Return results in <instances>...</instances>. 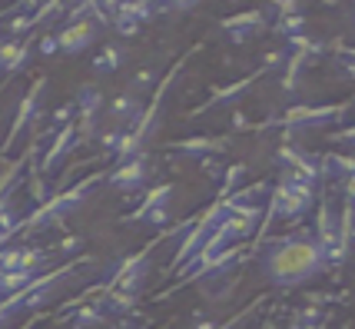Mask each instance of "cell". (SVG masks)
I'll return each mask as SVG.
<instances>
[{
    "instance_id": "6da1fadb",
    "label": "cell",
    "mask_w": 355,
    "mask_h": 329,
    "mask_svg": "<svg viewBox=\"0 0 355 329\" xmlns=\"http://www.w3.org/2000/svg\"><path fill=\"white\" fill-rule=\"evenodd\" d=\"M259 250V273L279 289H299L306 282H315L322 273H329L322 246L315 243L312 230H295L286 236H272Z\"/></svg>"
},
{
    "instance_id": "7a4b0ae2",
    "label": "cell",
    "mask_w": 355,
    "mask_h": 329,
    "mask_svg": "<svg viewBox=\"0 0 355 329\" xmlns=\"http://www.w3.org/2000/svg\"><path fill=\"white\" fill-rule=\"evenodd\" d=\"M100 183H107V170L90 173V176L77 180L73 187L53 189V193L46 196L44 203L33 206L31 217H24V230H53V226H60V223L70 217V213H77L80 206L87 203L90 189L100 187Z\"/></svg>"
},
{
    "instance_id": "3957f363",
    "label": "cell",
    "mask_w": 355,
    "mask_h": 329,
    "mask_svg": "<svg viewBox=\"0 0 355 329\" xmlns=\"http://www.w3.org/2000/svg\"><path fill=\"white\" fill-rule=\"evenodd\" d=\"M349 107H352L349 100H345L342 107H336V103H329V107H289L286 113L263 120L256 130H263V133L266 130H289V133H299V130H319V126L339 124Z\"/></svg>"
},
{
    "instance_id": "277c9868",
    "label": "cell",
    "mask_w": 355,
    "mask_h": 329,
    "mask_svg": "<svg viewBox=\"0 0 355 329\" xmlns=\"http://www.w3.org/2000/svg\"><path fill=\"white\" fill-rule=\"evenodd\" d=\"M163 236H166V230H163L159 236H153V243H146L139 253L120 260L103 286H113V289H123V293H130V296H139V293H143V286H146V280H150L153 253H156V246H159V239H163Z\"/></svg>"
},
{
    "instance_id": "5b68a950",
    "label": "cell",
    "mask_w": 355,
    "mask_h": 329,
    "mask_svg": "<svg viewBox=\"0 0 355 329\" xmlns=\"http://www.w3.org/2000/svg\"><path fill=\"white\" fill-rule=\"evenodd\" d=\"M46 94H50V80H46V77H37L31 83V90H27V96L20 100L14 124H10V130H7V140H3V157L14 150L17 143H20V133H24L27 126H31V124H40V120H44V96Z\"/></svg>"
},
{
    "instance_id": "8992f818",
    "label": "cell",
    "mask_w": 355,
    "mask_h": 329,
    "mask_svg": "<svg viewBox=\"0 0 355 329\" xmlns=\"http://www.w3.org/2000/svg\"><path fill=\"white\" fill-rule=\"evenodd\" d=\"M266 74H269V70H266V67H259V70L246 74L243 80H232V83H226V87H216L213 94L202 100L200 107H193V113H189V117H202V113H209V110H216V107H232V103H239V100L249 94V87H252V83H259Z\"/></svg>"
},
{
    "instance_id": "52a82bcc",
    "label": "cell",
    "mask_w": 355,
    "mask_h": 329,
    "mask_svg": "<svg viewBox=\"0 0 355 329\" xmlns=\"http://www.w3.org/2000/svg\"><path fill=\"white\" fill-rule=\"evenodd\" d=\"M77 146H83V143H80V137H77V126H73V124L60 126V130H57V133L50 137V146H46L44 160H40V163H37L33 170L40 173V176H46V180H50L53 173L60 170V163H63V160L70 157V153H73Z\"/></svg>"
},
{
    "instance_id": "ba28073f",
    "label": "cell",
    "mask_w": 355,
    "mask_h": 329,
    "mask_svg": "<svg viewBox=\"0 0 355 329\" xmlns=\"http://www.w3.org/2000/svg\"><path fill=\"white\" fill-rule=\"evenodd\" d=\"M219 27L226 31L232 44H246L252 37H263L269 31V20H266V10L263 7H249L243 14H232V17H223Z\"/></svg>"
},
{
    "instance_id": "9c48e42d",
    "label": "cell",
    "mask_w": 355,
    "mask_h": 329,
    "mask_svg": "<svg viewBox=\"0 0 355 329\" xmlns=\"http://www.w3.org/2000/svg\"><path fill=\"white\" fill-rule=\"evenodd\" d=\"M100 31H103V27H100L93 17L73 20V24H67V27L57 33V47H60V53H67V57H77V53H83L90 44H96Z\"/></svg>"
},
{
    "instance_id": "30bf717a",
    "label": "cell",
    "mask_w": 355,
    "mask_h": 329,
    "mask_svg": "<svg viewBox=\"0 0 355 329\" xmlns=\"http://www.w3.org/2000/svg\"><path fill=\"white\" fill-rule=\"evenodd\" d=\"M146 176H150V167H146V153L139 157H130L123 163H116V170L107 173V183L123 193H137V189L146 187Z\"/></svg>"
},
{
    "instance_id": "8fae6325",
    "label": "cell",
    "mask_w": 355,
    "mask_h": 329,
    "mask_svg": "<svg viewBox=\"0 0 355 329\" xmlns=\"http://www.w3.org/2000/svg\"><path fill=\"white\" fill-rule=\"evenodd\" d=\"M230 140L226 137H189V140H173L170 150L180 153V157L189 160H202V157H223L226 153Z\"/></svg>"
},
{
    "instance_id": "7c38bea8",
    "label": "cell",
    "mask_w": 355,
    "mask_h": 329,
    "mask_svg": "<svg viewBox=\"0 0 355 329\" xmlns=\"http://www.w3.org/2000/svg\"><path fill=\"white\" fill-rule=\"evenodd\" d=\"M173 193H176V187H173V183H159V187L146 189L143 203H139L133 213H126V217H123V226H139V223H143V217H146L150 210H156V206H170Z\"/></svg>"
},
{
    "instance_id": "4fadbf2b",
    "label": "cell",
    "mask_w": 355,
    "mask_h": 329,
    "mask_svg": "<svg viewBox=\"0 0 355 329\" xmlns=\"http://www.w3.org/2000/svg\"><path fill=\"white\" fill-rule=\"evenodd\" d=\"M60 319H67L73 329H87V326H107L110 316L96 306V303H90V299H83V303H77L73 310H67V313H60Z\"/></svg>"
},
{
    "instance_id": "5bb4252c",
    "label": "cell",
    "mask_w": 355,
    "mask_h": 329,
    "mask_svg": "<svg viewBox=\"0 0 355 329\" xmlns=\"http://www.w3.org/2000/svg\"><path fill=\"white\" fill-rule=\"evenodd\" d=\"M31 60V44H20V40H0V74H17L24 70Z\"/></svg>"
},
{
    "instance_id": "9a60e30c",
    "label": "cell",
    "mask_w": 355,
    "mask_h": 329,
    "mask_svg": "<svg viewBox=\"0 0 355 329\" xmlns=\"http://www.w3.org/2000/svg\"><path fill=\"white\" fill-rule=\"evenodd\" d=\"M143 100H139L137 94H120L113 103H110V117L116 120V126H123V130H130V126L139 120V113H143Z\"/></svg>"
},
{
    "instance_id": "2e32d148",
    "label": "cell",
    "mask_w": 355,
    "mask_h": 329,
    "mask_svg": "<svg viewBox=\"0 0 355 329\" xmlns=\"http://www.w3.org/2000/svg\"><path fill=\"white\" fill-rule=\"evenodd\" d=\"M130 60V53H126V47L123 44H107V47L100 50L96 57L90 60V67H93V74H100V77H107V74H116L123 63Z\"/></svg>"
},
{
    "instance_id": "e0dca14e",
    "label": "cell",
    "mask_w": 355,
    "mask_h": 329,
    "mask_svg": "<svg viewBox=\"0 0 355 329\" xmlns=\"http://www.w3.org/2000/svg\"><path fill=\"white\" fill-rule=\"evenodd\" d=\"M73 107H77V117H103V90L96 83H80Z\"/></svg>"
},
{
    "instance_id": "ac0fdd59",
    "label": "cell",
    "mask_w": 355,
    "mask_h": 329,
    "mask_svg": "<svg viewBox=\"0 0 355 329\" xmlns=\"http://www.w3.org/2000/svg\"><path fill=\"white\" fill-rule=\"evenodd\" d=\"M352 170H355L352 157H339V153H325V157H319V173H322V180L352 176Z\"/></svg>"
},
{
    "instance_id": "d6986e66",
    "label": "cell",
    "mask_w": 355,
    "mask_h": 329,
    "mask_svg": "<svg viewBox=\"0 0 355 329\" xmlns=\"http://www.w3.org/2000/svg\"><path fill=\"white\" fill-rule=\"evenodd\" d=\"M246 173H249L246 163H230V167H223V176H219V196H230L232 189L243 187V183H246Z\"/></svg>"
},
{
    "instance_id": "ffe728a7",
    "label": "cell",
    "mask_w": 355,
    "mask_h": 329,
    "mask_svg": "<svg viewBox=\"0 0 355 329\" xmlns=\"http://www.w3.org/2000/svg\"><path fill=\"white\" fill-rule=\"evenodd\" d=\"M272 33L286 37V40H293V37H299V33H306V17H302V14L279 17L276 24H272Z\"/></svg>"
},
{
    "instance_id": "44dd1931",
    "label": "cell",
    "mask_w": 355,
    "mask_h": 329,
    "mask_svg": "<svg viewBox=\"0 0 355 329\" xmlns=\"http://www.w3.org/2000/svg\"><path fill=\"white\" fill-rule=\"evenodd\" d=\"M156 83H159V67H156V63H153V67H143L137 77L130 80V94L139 96L143 90H153Z\"/></svg>"
},
{
    "instance_id": "7402d4cb",
    "label": "cell",
    "mask_w": 355,
    "mask_h": 329,
    "mask_svg": "<svg viewBox=\"0 0 355 329\" xmlns=\"http://www.w3.org/2000/svg\"><path fill=\"white\" fill-rule=\"evenodd\" d=\"M170 219H173V213H170V206H156V210H150L146 217H143V223L146 226H153V230H170Z\"/></svg>"
},
{
    "instance_id": "603a6c76",
    "label": "cell",
    "mask_w": 355,
    "mask_h": 329,
    "mask_svg": "<svg viewBox=\"0 0 355 329\" xmlns=\"http://www.w3.org/2000/svg\"><path fill=\"white\" fill-rule=\"evenodd\" d=\"M96 140H100V146H103L110 157H113V153H116V146H120V140H123V126H113V130L96 133Z\"/></svg>"
},
{
    "instance_id": "cb8c5ba5",
    "label": "cell",
    "mask_w": 355,
    "mask_h": 329,
    "mask_svg": "<svg viewBox=\"0 0 355 329\" xmlns=\"http://www.w3.org/2000/svg\"><path fill=\"white\" fill-rule=\"evenodd\" d=\"M272 10L279 17H289V14H302V0H269Z\"/></svg>"
},
{
    "instance_id": "d4e9b609",
    "label": "cell",
    "mask_w": 355,
    "mask_h": 329,
    "mask_svg": "<svg viewBox=\"0 0 355 329\" xmlns=\"http://www.w3.org/2000/svg\"><path fill=\"white\" fill-rule=\"evenodd\" d=\"M200 0H166V3H159L156 7V14H166V10H193Z\"/></svg>"
},
{
    "instance_id": "484cf974",
    "label": "cell",
    "mask_w": 355,
    "mask_h": 329,
    "mask_svg": "<svg viewBox=\"0 0 355 329\" xmlns=\"http://www.w3.org/2000/svg\"><path fill=\"white\" fill-rule=\"evenodd\" d=\"M200 167H202V173H206V176H213V180L219 183V176H223V163H219L216 157H202Z\"/></svg>"
},
{
    "instance_id": "4316f807",
    "label": "cell",
    "mask_w": 355,
    "mask_h": 329,
    "mask_svg": "<svg viewBox=\"0 0 355 329\" xmlns=\"http://www.w3.org/2000/svg\"><path fill=\"white\" fill-rule=\"evenodd\" d=\"M80 246H83V236H67L60 243V253L63 256H73V253H80Z\"/></svg>"
},
{
    "instance_id": "83f0119b",
    "label": "cell",
    "mask_w": 355,
    "mask_h": 329,
    "mask_svg": "<svg viewBox=\"0 0 355 329\" xmlns=\"http://www.w3.org/2000/svg\"><path fill=\"white\" fill-rule=\"evenodd\" d=\"M232 133H243V130H249V126H252V124H249V117H246V113H243V110H232Z\"/></svg>"
},
{
    "instance_id": "f1b7e54d",
    "label": "cell",
    "mask_w": 355,
    "mask_h": 329,
    "mask_svg": "<svg viewBox=\"0 0 355 329\" xmlns=\"http://www.w3.org/2000/svg\"><path fill=\"white\" fill-rule=\"evenodd\" d=\"M57 33H46L44 40H40V53H44V57H50V53H57Z\"/></svg>"
},
{
    "instance_id": "f546056e",
    "label": "cell",
    "mask_w": 355,
    "mask_h": 329,
    "mask_svg": "<svg viewBox=\"0 0 355 329\" xmlns=\"http://www.w3.org/2000/svg\"><path fill=\"white\" fill-rule=\"evenodd\" d=\"M37 323H40V319H37V316H31V319H27L24 326H17V329H37Z\"/></svg>"
},
{
    "instance_id": "4dcf8cb0",
    "label": "cell",
    "mask_w": 355,
    "mask_h": 329,
    "mask_svg": "<svg viewBox=\"0 0 355 329\" xmlns=\"http://www.w3.org/2000/svg\"><path fill=\"white\" fill-rule=\"evenodd\" d=\"M120 329H143V326H139V323H130V319H123V323H120Z\"/></svg>"
}]
</instances>
